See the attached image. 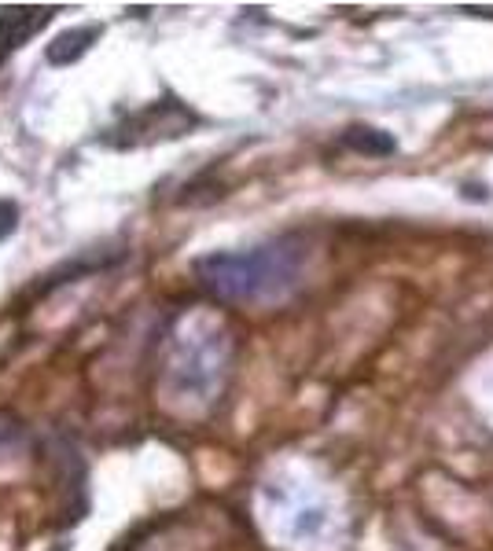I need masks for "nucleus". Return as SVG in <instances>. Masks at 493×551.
<instances>
[{
	"label": "nucleus",
	"mask_w": 493,
	"mask_h": 551,
	"mask_svg": "<svg viewBox=\"0 0 493 551\" xmlns=\"http://www.w3.org/2000/svg\"><path fill=\"white\" fill-rule=\"evenodd\" d=\"M19 228V206L12 199H0V239H8Z\"/></svg>",
	"instance_id": "423d86ee"
},
{
	"label": "nucleus",
	"mask_w": 493,
	"mask_h": 551,
	"mask_svg": "<svg viewBox=\"0 0 493 551\" xmlns=\"http://www.w3.org/2000/svg\"><path fill=\"white\" fill-rule=\"evenodd\" d=\"M299 258L287 239L240 254H207L195 261V280L225 302H258L299 283Z\"/></svg>",
	"instance_id": "f257e3e1"
},
{
	"label": "nucleus",
	"mask_w": 493,
	"mask_h": 551,
	"mask_svg": "<svg viewBox=\"0 0 493 551\" xmlns=\"http://www.w3.org/2000/svg\"><path fill=\"white\" fill-rule=\"evenodd\" d=\"M346 144L365 151V155H383V151H390V140H376V129H361V125L346 133Z\"/></svg>",
	"instance_id": "39448f33"
},
{
	"label": "nucleus",
	"mask_w": 493,
	"mask_h": 551,
	"mask_svg": "<svg viewBox=\"0 0 493 551\" xmlns=\"http://www.w3.org/2000/svg\"><path fill=\"white\" fill-rule=\"evenodd\" d=\"M59 8L52 4H12V8H0V63L12 56L15 48H23L37 30H45L52 23V15Z\"/></svg>",
	"instance_id": "7ed1b4c3"
},
{
	"label": "nucleus",
	"mask_w": 493,
	"mask_h": 551,
	"mask_svg": "<svg viewBox=\"0 0 493 551\" xmlns=\"http://www.w3.org/2000/svg\"><path fill=\"white\" fill-rule=\"evenodd\" d=\"M100 26H81V30H67V34H59L52 45L45 48V59L52 67H70V63H78L85 52L92 48V41H100Z\"/></svg>",
	"instance_id": "20e7f679"
},
{
	"label": "nucleus",
	"mask_w": 493,
	"mask_h": 551,
	"mask_svg": "<svg viewBox=\"0 0 493 551\" xmlns=\"http://www.w3.org/2000/svg\"><path fill=\"white\" fill-rule=\"evenodd\" d=\"M195 125V114L177 100H155L144 111L129 114L126 122L111 129V144L115 147H144L155 140H177Z\"/></svg>",
	"instance_id": "f03ea898"
}]
</instances>
